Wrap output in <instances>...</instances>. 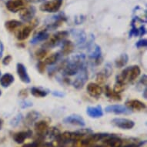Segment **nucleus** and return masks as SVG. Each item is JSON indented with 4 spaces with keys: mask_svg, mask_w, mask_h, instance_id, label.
<instances>
[{
    "mask_svg": "<svg viewBox=\"0 0 147 147\" xmlns=\"http://www.w3.org/2000/svg\"><path fill=\"white\" fill-rule=\"evenodd\" d=\"M85 56L83 54H77L72 56L69 59L65 60L62 63L61 69L65 76H73L77 74L80 69L84 66Z\"/></svg>",
    "mask_w": 147,
    "mask_h": 147,
    "instance_id": "f257e3e1",
    "label": "nucleus"
},
{
    "mask_svg": "<svg viewBox=\"0 0 147 147\" xmlns=\"http://www.w3.org/2000/svg\"><path fill=\"white\" fill-rule=\"evenodd\" d=\"M141 73L140 68L138 65L129 66L122 71L120 74L116 76V82L125 85L128 82H133L135 81Z\"/></svg>",
    "mask_w": 147,
    "mask_h": 147,
    "instance_id": "f03ea898",
    "label": "nucleus"
},
{
    "mask_svg": "<svg viewBox=\"0 0 147 147\" xmlns=\"http://www.w3.org/2000/svg\"><path fill=\"white\" fill-rule=\"evenodd\" d=\"M63 0H49L44 2L40 6L39 9L42 12H49V13H54L57 12L60 9L61 6L63 5Z\"/></svg>",
    "mask_w": 147,
    "mask_h": 147,
    "instance_id": "7ed1b4c3",
    "label": "nucleus"
},
{
    "mask_svg": "<svg viewBox=\"0 0 147 147\" xmlns=\"http://www.w3.org/2000/svg\"><path fill=\"white\" fill-rule=\"evenodd\" d=\"M69 36V32L67 31H59L53 34L51 36L50 39L47 42L44 44V47L46 48H53L55 46H58L61 41H63L65 38Z\"/></svg>",
    "mask_w": 147,
    "mask_h": 147,
    "instance_id": "20e7f679",
    "label": "nucleus"
},
{
    "mask_svg": "<svg viewBox=\"0 0 147 147\" xmlns=\"http://www.w3.org/2000/svg\"><path fill=\"white\" fill-rule=\"evenodd\" d=\"M66 20V17L65 16V15L63 12L59 13L57 15H55L52 17H49V19L48 20H46L47 22H49L47 23L46 29L47 30H54V29H57L58 27H59L63 23L64 21Z\"/></svg>",
    "mask_w": 147,
    "mask_h": 147,
    "instance_id": "39448f33",
    "label": "nucleus"
},
{
    "mask_svg": "<svg viewBox=\"0 0 147 147\" xmlns=\"http://www.w3.org/2000/svg\"><path fill=\"white\" fill-rule=\"evenodd\" d=\"M77 74V76L74 80L72 85L76 89H80L84 86L88 80V71L86 67L84 65L83 67L81 68Z\"/></svg>",
    "mask_w": 147,
    "mask_h": 147,
    "instance_id": "423d86ee",
    "label": "nucleus"
},
{
    "mask_svg": "<svg viewBox=\"0 0 147 147\" xmlns=\"http://www.w3.org/2000/svg\"><path fill=\"white\" fill-rule=\"evenodd\" d=\"M36 12V8L34 6H32V5H29V6L23 8L22 10H20L19 16L23 22H31L32 20H33Z\"/></svg>",
    "mask_w": 147,
    "mask_h": 147,
    "instance_id": "0eeeda50",
    "label": "nucleus"
},
{
    "mask_svg": "<svg viewBox=\"0 0 147 147\" xmlns=\"http://www.w3.org/2000/svg\"><path fill=\"white\" fill-rule=\"evenodd\" d=\"M112 124L122 129H131L135 125V123L133 120L125 118L113 119L112 120Z\"/></svg>",
    "mask_w": 147,
    "mask_h": 147,
    "instance_id": "6e6552de",
    "label": "nucleus"
},
{
    "mask_svg": "<svg viewBox=\"0 0 147 147\" xmlns=\"http://www.w3.org/2000/svg\"><path fill=\"white\" fill-rule=\"evenodd\" d=\"M106 113L115 114H124V115H129L131 114L132 111L129 109H128L126 106H121V105H112L106 107L105 109Z\"/></svg>",
    "mask_w": 147,
    "mask_h": 147,
    "instance_id": "1a4fd4ad",
    "label": "nucleus"
},
{
    "mask_svg": "<svg viewBox=\"0 0 147 147\" xmlns=\"http://www.w3.org/2000/svg\"><path fill=\"white\" fill-rule=\"evenodd\" d=\"M25 3L22 0H9L6 3V8L11 12H17L25 8Z\"/></svg>",
    "mask_w": 147,
    "mask_h": 147,
    "instance_id": "9d476101",
    "label": "nucleus"
},
{
    "mask_svg": "<svg viewBox=\"0 0 147 147\" xmlns=\"http://www.w3.org/2000/svg\"><path fill=\"white\" fill-rule=\"evenodd\" d=\"M63 122L65 123H68V124L79 125V126H84L86 125L84 119L82 118V116L76 115V114L66 116L65 118L63 119Z\"/></svg>",
    "mask_w": 147,
    "mask_h": 147,
    "instance_id": "9b49d317",
    "label": "nucleus"
},
{
    "mask_svg": "<svg viewBox=\"0 0 147 147\" xmlns=\"http://www.w3.org/2000/svg\"><path fill=\"white\" fill-rule=\"evenodd\" d=\"M16 71L17 74H18L19 77H20L22 82H23L24 83H29L31 82L30 77H29V74L27 72L26 68L22 63H17Z\"/></svg>",
    "mask_w": 147,
    "mask_h": 147,
    "instance_id": "f8f14e48",
    "label": "nucleus"
},
{
    "mask_svg": "<svg viewBox=\"0 0 147 147\" xmlns=\"http://www.w3.org/2000/svg\"><path fill=\"white\" fill-rule=\"evenodd\" d=\"M86 90L88 94L94 98H99L102 92V89L99 86V85L94 82H90L87 85Z\"/></svg>",
    "mask_w": 147,
    "mask_h": 147,
    "instance_id": "ddd939ff",
    "label": "nucleus"
},
{
    "mask_svg": "<svg viewBox=\"0 0 147 147\" xmlns=\"http://www.w3.org/2000/svg\"><path fill=\"white\" fill-rule=\"evenodd\" d=\"M71 34L75 39L76 44L80 46L84 44L86 41V34L81 29H71Z\"/></svg>",
    "mask_w": 147,
    "mask_h": 147,
    "instance_id": "4468645a",
    "label": "nucleus"
},
{
    "mask_svg": "<svg viewBox=\"0 0 147 147\" xmlns=\"http://www.w3.org/2000/svg\"><path fill=\"white\" fill-rule=\"evenodd\" d=\"M49 34L48 32V30L45 28L44 29H40L38 31L35 35H34L33 38L30 41L32 44H36L39 42H42L49 39Z\"/></svg>",
    "mask_w": 147,
    "mask_h": 147,
    "instance_id": "2eb2a0df",
    "label": "nucleus"
},
{
    "mask_svg": "<svg viewBox=\"0 0 147 147\" xmlns=\"http://www.w3.org/2000/svg\"><path fill=\"white\" fill-rule=\"evenodd\" d=\"M125 106L129 109H134V110H143L146 108V106L144 102L138 100V99H130L128 100L125 102Z\"/></svg>",
    "mask_w": 147,
    "mask_h": 147,
    "instance_id": "dca6fc26",
    "label": "nucleus"
},
{
    "mask_svg": "<svg viewBox=\"0 0 147 147\" xmlns=\"http://www.w3.org/2000/svg\"><path fill=\"white\" fill-rule=\"evenodd\" d=\"M32 29H33V26L32 25H30V26L22 27V29H18L16 32V34L17 39H19L20 41L26 39L29 36V35L31 34Z\"/></svg>",
    "mask_w": 147,
    "mask_h": 147,
    "instance_id": "f3484780",
    "label": "nucleus"
},
{
    "mask_svg": "<svg viewBox=\"0 0 147 147\" xmlns=\"http://www.w3.org/2000/svg\"><path fill=\"white\" fill-rule=\"evenodd\" d=\"M32 135V132L31 130L21 131V132L15 133L13 135V140L18 144H22L27 138L31 137Z\"/></svg>",
    "mask_w": 147,
    "mask_h": 147,
    "instance_id": "a211bd4d",
    "label": "nucleus"
},
{
    "mask_svg": "<svg viewBox=\"0 0 147 147\" xmlns=\"http://www.w3.org/2000/svg\"><path fill=\"white\" fill-rule=\"evenodd\" d=\"M86 113L89 117L94 119L100 118L103 116V111H102L101 106H97L95 107L89 106L86 109Z\"/></svg>",
    "mask_w": 147,
    "mask_h": 147,
    "instance_id": "6ab92c4d",
    "label": "nucleus"
},
{
    "mask_svg": "<svg viewBox=\"0 0 147 147\" xmlns=\"http://www.w3.org/2000/svg\"><path fill=\"white\" fill-rule=\"evenodd\" d=\"M104 142L109 147H121L123 145V140L114 135H110L106 138L104 140Z\"/></svg>",
    "mask_w": 147,
    "mask_h": 147,
    "instance_id": "aec40b11",
    "label": "nucleus"
},
{
    "mask_svg": "<svg viewBox=\"0 0 147 147\" xmlns=\"http://www.w3.org/2000/svg\"><path fill=\"white\" fill-rule=\"evenodd\" d=\"M34 129H35L37 135L45 136L46 131L48 130L49 129V124L47 122L44 120L39 121V122L36 123L34 125Z\"/></svg>",
    "mask_w": 147,
    "mask_h": 147,
    "instance_id": "412c9836",
    "label": "nucleus"
},
{
    "mask_svg": "<svg viewBox=\"0 0 147 147\" xmlns=\"http://www.w3.org/2000/svg\"><path fill=\"white\" fill-rule=\"evenodd\" d=\"M14 76L11 73H5L0 77V84L4 88H8L14 82Z\"/></svg>",
    "mask_w": 147,
    "mask_h": 147,
    "instance_id": "4be33fe9",
    "label": "nucleus"
},
{
    "mask_svg": "<svg viewBox=\"0 0 147 147\" xmlns=\"http://www.w3.org/2000/svg\"><path fill=\"white\" fill-rule=\"evenodd\" d=\"M74 44L71 41L65 40L63 41L62 45V49H61V54L63 56H69L74 50Z\"/></svg>",
    "mask_w": 147,
    "mask_h": 147,
    "instance_id": "5701e85b",
    "label": "nucleus"
},
{
    "mask_svg": "<svg viewBox=\"0 0 147 147\" xmlns=\"http://www.w3.org/2000/svg\"><path fill=\"white\" fill-rule=\"evenodd\" d=\"M22 22L20 21H18V20H9V21L5 22V27L8 31L12 32L16 31L20 29V27L22 26Z\"/></svg>",
    "mask_w": 147,
    "mask_h": 147,
    "instance_id": "b1692460",
    "label": "nucleus"
},
{
    "mask_svg": "<svg viewBox=\"0 0 147 147\" xmlns=\"http://www.w3.org/2000/svg\"><path fill=\"white\" fill-rule=\"evenodd\" d=\"M49 90L41 87H32L31 89L32 95L35 97H45L49 93Z\"/></svg>",
    "mask_w": 147,
    "mask_h": 147,
    "instance_id": "393cba45",
    "label": "nucleus"
},
{
    "mask_svg": "<svg viewBox=\"0 0 147 147\" xmlns=\"http://www.w3.org/2000/svg\"><path fill=\"white\" fill-rule=\"evenodd\" d=\"M39 117H40V113H39V112H29V113L26 115V119H25V122H26V123H26V125H31L32 123H33L34 122H36Z\"/></svg>",
    "mask_w": 147,
    "mask_h": 147,
    "instance_id": "a878e982",
    "label": "nucleus"
},
{
    "mask_svg": "<svg viewBox=\"0 0 147 147\" xmlns=\"http://www.w3.org/2000/svg\"><path fill=\"white\" fill-rule=\"evenodd\" d=\"M128 61H129V56L127 54H125V53L121 54L120 56L115 60V65L117 68H122L127 64Z\"/></svg>",
    "mask_w": 147,
    "mask_h": 147,
    "instance_id": "bb28decb",
    "label": "nucleus"
},
{
    "mask_svg": "<svg viewBox=\"0 0 147 147\" xmlns=\"http://www.w3.org/2000/svg\"><path fill=\"white\" fill-rule=\"evenodd\" d=\"M60 134V131L56 127L49 128L48 130L46 131V136H48L51 140H57Z\"/></svg>",
    "mask_w": 147,
    "mask_h": 147,
    "instance_id": "cd10ccee",
    "label": "nucleus"
},
{
    "mask_svg": "<svg viewBox=\"0 0 147 147\" xmlns=\"http://www.w3.org/2000/svg\"><path fill=\"white\" fill-rule=\"evenodd\" d=\"M105 95H106V97L113 99V100H116V101H120L122 99L120 96L115 93L109 86H106V87H105Z\"/></svg>",
    "mask_w": 147,
    "mask_h": 147,
    "instance_id": "c85d7f7f",
    "label": "nucleus"
},
{
    "mask_svg": "<svg viewBox=\"0 0 147 147\" xmlns=\"http://www.w3.org/2000/svg\"><path fill=\"white\" fill-rule=\"evenodd\" d=\"M59 53H53L49 56H48L47 58L44 60L43 63H45V65H54L55 63L58 61L59 58Z\"/></svg>",
    "mask_w": 147,
    "mask_h": 147,
    "instance_id": "c756f323",
    "label": "nucleus"
},
{
    "mask_svg": "<svg viewBox=\"0 0 147 147\" xmlns=\"http://www.w3.org/2000/svg\"><path fill=\"white\" fill-rule=\"evenodd\" d=\"M101 54V49H100L99 46H98V45H95L93 49H92L91 51H90L89 56L91 59H96L99 58V57L102 56Z\"/></svg>",
    "mask_w": 147,
    "mask_h": 147,
    "instance_id": "7c9ffc66",
    "label": "nucleus"
},
{
    "mask_svg": "<svg viewBox=\"0 0 147 147\" xmlns=\"http://www.w3.org/2000/svg\"><path fill=\"white\" fill-rule=\"evenodd\" d=\"M22 119H23L22 114H18V115H16L15 117H13V118L12 119V120L10 121V125H12V126H13V127H16V126H17V125L21 123V121L22 120Z\"/></svg>",
    "mask_w": 147,
    "mask_h": 147,
    "instance_id": "2f4dec72",
    "label": "nucleus"
},
{
    "mask_svg": "<svg viewBox=\"0 0 147 147\" xmlns=\"http://www.w3.org/2000/svg\"><path fill=\"white\" fill-rule=\"evenodd\" d=\"M46 54H47V52L45 49H39L38 50L36 51V53H35V55H36V57L39 60H41L42 59L46 56Z\"/></svg>",
    "mask_w": 147,
    "mask_h": 147,
    "instance_id": "473e14b6",
    "label": "nucleus"
},
{
    "mask_svg": "<svg viewBox=\"0 0 147 147\" xmlns=\"http://www.w3.org/2000/svg\"><path fill=\"white\" fill-rule=\"evenodd\" d=\"M112 72H113V69H112V65L109 64V63H107L104 68L103 71H102V73H103L104 75L106 76V78L109 77L112 74Z\"/></svg>",
    "mask_w": 147,
    "mask_h": 147,
    "instance_id": "72a5a7b5",
    "label": "nucleus"
},
{
    "mask_svg": "<svg viewBox=\"0 0 147 147\" xmlns=\"http://www.w3.org/2000/svg\"><path fill=\"white\" fill-rule=\"evenodd\" d=\"M124 86L125 85L122 84V83H119V82H116V84L114 85V88L113 91L116 93V94H119L120 92L124 90Z\"/></svg>",
    "mask_w": 147,
    "mask_h": 147,
    "instance_id": "f704fd0d",
    "label": "nucleus"
},
{
    "mask_svg": "<svg viewBox=\"0 0 147 147\" xmlns=\"http://www.w3.org/2000/svg\"><path fill=\"white\" fill-rule=\"evenodd\" d=\"M106 79H107V78L106 77V76L104 75L102 72L98 73L96 75V81L98 83H99V84H102V83H104V82L106 81Z\"/></svg>",
    "mask_w": 147,
    "mask_h": 147,
    "instance_id": "c9c22d12",
    "label": "nucleus"
},
{
    "mask_svg": "<svg viewBox=\"0 0 147 147\" xmlns=\"http://www.w3.org/2000/svg\"><path fill=\"white\" fill-rule=\"evenodd\" d=\"M20 107L22 109H26L29 108V107H31L32 106V102L29 100H22V102H20Z\"/></svg>",
    "mask_w": 147,
    "mask_h": 147,
    "instance_id": "e433bc0d",
    "label": "nucleus"
},
{
    "mask_svg": "<svg viewBox=\"0 0 147 147\" xmlns=\"http://www.w3.org/2000/svg\"><path fill=\"white\" fill-rule=\"evenodd\" d=\"M40 146V141L39 140H35L32 142H29L26 144L23 145L22 147H39Z\"/></svg>",
    "mask_w": 147,
    "mask_h": 147,
    "instance_id": "4c0bfd02",
    "label": "nucleus"
},
{
    "mask_svg": "<svg viewBox=\"0 0 147 147\" xmlns=\"http://www.w3.org/2000/svg\"><path fill=\"white\" fill-rule=\"evenodd\" d=\"M147 46V40L146 39H140L136 42V46L137 48H142V47H146Z\"/></svg>",
    "mask_w": 147,
    "mask_h": 147,
    "instance_id": "58836bf2",
    "label": "nucleus"
},
{
    "mask_svg": "<svg viewBox=\"0 0 147 147\" xmlns=\"http://www.w3.org/2000/svg\"><path fill=\"white\" fill-rule=\"evenodd\" d=\"M45 66H46V65H45V63H43V62H42V61H39V63H37V69H38V71H39L40 73H43L44 71H45Z\"/></svg>",
    "mask_w": 147,
    "mask_h": 147,
    "instance_id": "ea45409f",
    "label": "nucleus"
},
{
    "mask_svg": "<svg viewBox=\"0 0 147 147\" xmlns=\"http://www.w3.org/2000/svg\"><path fill=\"white\" fill-rule=\"evenodd\" d=\"M12 59V56H9V55H8V56H5V58L3 59V64L4 65H8L10 63H11Z\"/></svg>",
    "mask_w": 147,
    "mask_h": 147,
    "instance_id": "a19ab883",
    "label": "nucleus"
},
{
    "mask_svg": "<svg viewBox=\"0 0 147 147\" xmlns=\"http://www.w3.org/2000/svg\"><path fill=\"white\" fill-rule=\"evenodd\" d=\"M19 96H20L21 98H26L28 96V92H27V89H22L21 91L20 92V93H19Z\"/></svg>",
    "mask_w": 147,
    "mask_h": 147,
    "instance_id": "79ce46f5",
    "label": "nucleus"
},
{
    "mask_svg": "<svg viewBox=\"0 0 147 147\" xmlns=\"http://www.w3.org/2000/svg\"><path fill=\"white\" fill-rule=\"evenodd\" d=\"M53 95L54 96H56V97H59V98H62L65 96L64 93H63L62 92H59V91H54L53 92Z\"/></svg>",
    "mask_w": 147,
    "mask_h": 147,
    "instance_id": "37998d69",
    "label": "nucleus"
},
{
    "mask_svg": "<svg viewBox=\"0 0 147 147\" xmlns=\"http://www.w3.org/2000/svg\"><path fill=\"white\" fill-rule=\"evenodd\" d=\"M140 83H142L143 86H146V75L144 74V75L142 76V78H141V80L140 81Z\"/></svg>",
    "mask_w": 147,
    "mask_h": 147,
    "instance_id": "c03bdc74",
    "label": "nucleus"
},
{
    "mask_svg": "<svg viewBox=\"0 0 147 147\" xmlns=\"http://www.w3.org/2000/svg\"><path fill=\"white\" fill-rule=\"evenodd\" d=\"M3 52H4V46H3V42L0 40V59L3 56Z\"/></svg>",
    "mask_w": 147,
    "mask_h": 147,
    "instance_id": "a18cd8bd",
    "label": "nucleus"
},
{
    "mask_svg": "<svg viewBox=\"0 0 147 147\" xmlns=\"http://www.w3.org/2000/svg\"><path fill=\"white\" fill-rule=\"evenodd\" d=\"M102 62V57L100 56L99 58H97L95 59V63H96V65H100Z\"/></svg>",
    "mask_w": 147,
    "mask_h": 147,
    "instance_id": "49530a36",
    "label": "nucleus"
},
{
    "mask_svg": "<svg viewBox=\"0 0 147 147\" xmlns=\"http://www.w3.org/2000/svg\"><path fill=\"white\" fill-rule=\"evenodd\" d=\"M26 1L32 3H41V2H43L44 0H26Z\"/></svg>",
    "mask_w": 147,
    "mask_h": 147,
    "instance_id": "de8ad7c7",
    "label": "nucleus"
},
{
    "mask_svg": "<svg viewBox=\"0 0 147 147\" xmlns=\"http://www.w3.org/2000/svg\"><path fill=\"white\" fill-rule=\"evenodd\" d=\"M146 94H147V89H146V88H145L144 91H143V94H142V97H143L145 99H147Z\"/></svg>",
    "mask_w": 147,
    "mask_h": 147,
    "instance_id": "09e8293b",
    "label": "nucleus"
},
{
    "mask_svg": "<svg viewBox=\"0 0 147 147\" xmlns=\"http://www.w3.org/2000/svg\"><path fill=\"white\" fill-rule=\"evenodd\" d=\"M3 120L2 119H0V129H2L3 127Z\"/></svg>",
    "mask_w": 147,
    "mask_h": 147,
    "instance_id": "8fccbe9b",
    "label": "nucleus"
},
{
    "mask_svg": "<svg viewBox=\"0 0 147 147\" xmlns=\"http://www.w3.org/2000/svg\"><path fill=\"white\" fill-rule=\"evenodd\" d=\"M2 95V92H1V89H0V96Z\"/></svg>",
    "mask_w": 147,
    "mask_h": 147,
    "instance_id": "3c124183",
    "label": "nucleus"
},
{
    "mask_svg": "<svg viewBox=\"0 0 147 147\" xmlns=\"http://www.w3.org/2000/svg\"><path fill=\"white\" fill-rule=\"evenodd\" d=\"M0 77H1V72H0Z\"/></svg>",
    "mask_w": 147,
    "mask_h": 147,
    "instance_id": "603ef678",
    "label": "nucleus"
}]
</instances>
